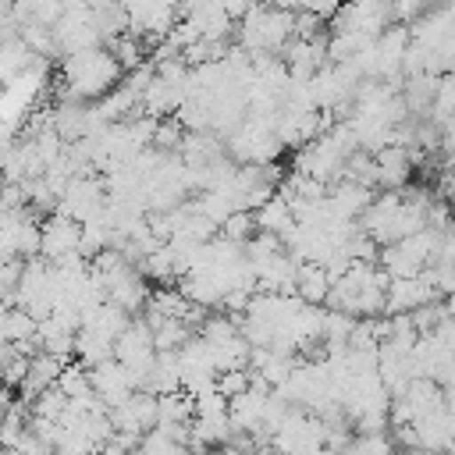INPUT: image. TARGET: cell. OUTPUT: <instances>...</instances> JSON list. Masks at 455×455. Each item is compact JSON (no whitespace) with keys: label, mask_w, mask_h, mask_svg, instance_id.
Here are the masks:
<instances>
[{"label":"cell","mask_w":455,"mask_h":455,"mask_svg":"<svg viewBox=\"0 0 455 455\" xmlns=\"http://www.w3.org/2000/svg\"><path fill=\"white\" fill-rule=\"evenodd\" d=\"M295 7L306 11V14H313V18H320V21H327L341 7V0H295Z\"/></svg>","instance_id":"3957f363"},{"label":"cell","mask_w":455,"mask_h":455,"mask_svg":"<svg viewBox=\"0 0 455 455\" xmlns=\"http://www.w3.org/2000/svg\"><path fill=\"white\" fill-rule=\"evenodd\" d=\"M60 78H64V96L68 100H103L121 78V64L114 60L110 50L103 46H89V50H78V53H68L64 64H60Z\"/></svg>","instance_id":"6da1fadb"},{"label":"cell","mask_w":455,"mask_h":455,"mask_svg":"<svg viewBox=\"0 0 455 455\" xmlns=\"http://www.w3.org/2000/svg\"><path fill=\"white\" fill-rule=\"evenodd\" d=\"M78 238H82V224L64 217V213H50L39 228V252L57 263V259H68V256H78Z\"/></svg>","instance_id":"7a4b0ae2"}]
</instances>
